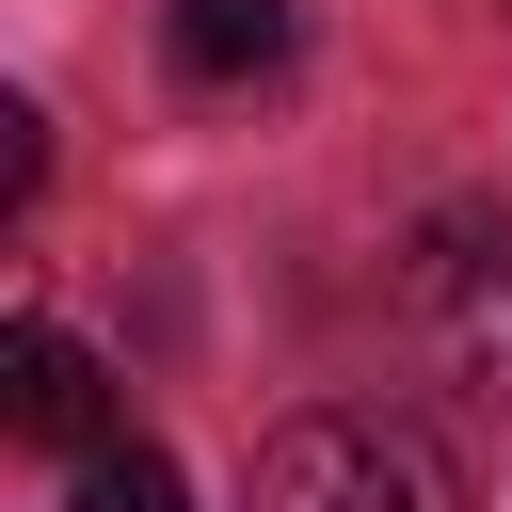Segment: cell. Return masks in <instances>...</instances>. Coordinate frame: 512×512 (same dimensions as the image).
<instances>
[{
  "label": "cell",
  "instance_id": "3957f363",
  "mask_svg": "<svg viewBox=\"0 0 512 512\" xmlns=\"http://www.w3.org/2000/svg\"><path fill=\"white\" fill-rule=\"evenodd\" d=\"M0 432H16V448H64V464L128 448V416H112V368H96L64 320H16V336H0Z\"/></svg>",
  "mask_w": 512,
  "mask_h": 512
},
{
  "label": "cell",
  "instance_id": "277c9868",
  "mask_svg": "<svg viewBox=\"0 0 512 512\" xmlns=\"http://www.w3.org/2000/svg\"><path fill=\"white\" fill-rule=\"evenodd\" d=\"M160 48H176V80L240 96V80H272V64H288V0H176V16H160Z\"/></svg>",
  "mask_w": 512,
  "mask_h": 512
},
{
  "label": "cell",
  "instance_id": "6da1fadb",
  "mask_svg": "<svg viewBox=\"0 0 512 512\" xmlns=\"http://www.w3.org/2000/svg\"><path fill=\"white\" fill-rule=\"evenodd\" d=\"M256 512H464V480H448V448L416 432V416H288L272 448H256Z\"/></svg>",
  "mask_w": 512,
  "mask_h": 512
},
{
  "label": "cell",
  "instance_id": "5b68a950",
  "mask_svg": "<svg viewBox=\"0 0 512 512\" xmlns=\"http://www.w3.org/2000/svg\"><path fill=\"white\" fill-rule=\"evenodd\" d=\"M64 512H192V480H176V448L128 432V448H96V464L64 480Z\"/></svg>",
  "mask_w": 512,
  "mask_h": 512
},
{
  "label": "cell",
  "instance_id": "7a4b0ae2",
  "mask_svg": "<svg viewBox=\"0 0 512 512\" xmlns=\"http://www.w3.org/2000/svg\"><path fill=\"white\" fill-rule=\"evenodd\" d=\"M400 320L464 400L512 416V224L496 208H432V240L400 256Z\"/></svg>",
  "mask_w": 512,
  "mask_h": 512
}]
</instances>
